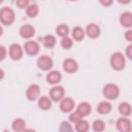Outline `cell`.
Instances as JSON below:
<instances>
[{
    "mask_svg": "<svg viewBox=\"0 0 132 132\" xmlns=\"http://www.w3.org/2000/svg\"><path fill=\"white\" fill-rule=\"evenodd\" d=\"M0 19L1 22L5 25L11 24L15 19V14L13 10L9 7L2 8L0 11Z\"/></svg>",
    "mask_w": 132,
    "mask_h": 132,
    "instance_id": "obj_1",
    "label": "cell"
},
{
    "mask_svg": "<svg viewBox=\"0 0 132 132\" xmlns=\"http://www.w3.org/2000/svg\"><path fill=\"white\" fill-rule=\"evenodd\" d=\"M110 62L111 67L114 70H121L125 66V59L121 53L115 52L111 56Z\"/></svg>",
    "mask_w": 132,
    "mask_h": 132,
    "instance_id": "obj_2",
    "label": "cell"
},
{
    "mask_svg": "<svg viewBox=\"0 0 132 132\" xmlns=\"http://www.w3.org/2000/svg\"><path fill=\"white\" fill-rule=\"evenodd\" d=\"M119 89L118 87L112 83L106 84L103 90L104 96L108 99H114L118 97L119 94Z\"/></svg>",
    "mask_w": 132,
    "mask_h": 132,
    "instance_id": "obj_3",
    "label": "cell"
},
{
    "mask_svg": "<svg viewBox=\"0 0 132 132\" xmlns=\"http://www.w3.org/2000/svg\"><path fill=\"white\" fill-rule=\"evenodd\" d=\"M37 65L41 70H48L52 67L53 61L50 57L47 55H42L38 59Z\"/></svg>",
    "mask_w": 132,
    "mask_h": 132,
    "instance_id": "obj_4",
    "label": "cell"
},
{
    "mask_svg": "<svg viewBox=\"0 0 132 132\" xmlns=\"http://www.w3.org/2000/svg\"><path fill=\"white\" fill-rule=\"evenodd\" d=\"M117 129L122 132H129L131 130V123L129 119L120 118L118 119L116 123Z\"/></svg>",
    "mask_w": 132,
    "mask_h": 132,
    "instance_id": "obj_5",
    "label": "cell"
},
{
    "mask_svg": "<svg viewBox=\"0 0 132 132\" xmlns=\"http://www.w3.org/2000/svg\"><path fill=\"white\" fill-rule=\"evenodd\" d=\"M9 53L10 57L13 60L20 59L23 55L22 47L18 43H13L10 46Z\"/></svg>",
    "mask_w": 132,
    "mask_h": 132,
    "instance_id": "obj_6",
    "label": "cell"
},
{
    "mask_svg": "<svg viewBox=\"0 0 132 132\" xmlns=\"http://www.w3.org/2000/svg\"><path fill=\"white\" fill-rule=\"evenodd\" d=\"M64 89L60 86H55L51 88L50 91L51 97L54 101H58L61 100L64 94Z\"/></svg>",
    "mask_w": 132,
    "mask_h": 132,
    "instance_id": "obj_7",
    "label": "cell"
},
{
    "mask_svg": "<svg viewBox=\"0 0 132 132\" xmlns=\"http://www.w3.org/2000/svg\"><path fill=\"white\" fill-rule=\"evenodd\" d=\"M24 48L26 52L29 55H35L40 50L39 44L35 41H28L24 44Z\"/></svg>",
    "mask_w": 132,
    "mask_h": 132,
    "instance_id": "obj_8",
    "label": "cell"
},
{
    "mask_svg": "<svg viewBox=\"0 0 132 132\" xmlns=\"http://www.w3.org/2000/svg\"><path fill=\"white\" fill-rule=\"evenodd\" d=\"M75 106L74 100L69 97L62 98L60 104V108L63 112H68L71 111Z\"/></svg>",
    "mask_w": 132,
    "mask_h": 132,
    "instance_id": "obj_9",
    "label": "cell"
},
{
    "mask_svg": "<svg viewBox=\"0 0 132 132\" xmlns=\"http://www.w3.org/2000/svg\"><path fill=\"white\" fill-rule=\"evenodd\" d=\"M63 67L65 71L68 73H74L78 69V64L73 59L71 58H67L63 62Z\"/></svg>",
    "mask_w": 132,
    "mask_h": 132,
    "instance_id": "obj_10",
    "label": "cell"
},
{
    "mask_svg": "<svg viewBox=\"0 0 132 132\" xmlns=\"http://www.w3.org/2000/svg\"><path fill=\"white\" fill-rule=\"evenodd\" d=\"M40 92L39 86L36 84L31 85L27 89L26 96L31 101L36 100L39 96Z\"/></svg>",
    "mask_w": 132,
    "mask_h": 132,
    "instance_id": "obj_11",
    "label": "cell"
},
{
    "mask_svg": "<svg viewBox=\"0 0 132 132\" xmlns=\"http://www.w3.org/2000/svg\"><path fill=\"white\" fill-rule=\"evenodd\" d=\"M20 34L24 38H28L32 37L35 34L34 27L29 24L22 25L20 28Z\"/></svg>",
    "mask_w": 132,
    "mask_h": 132,
    "instance_id": "obj_12",
    "label": "cell"
},
{
    "mask_svg": "<svg viewBox=\"0 0 132 132\" xmlns=\"http://www.w3.org/2000/svg\"><path fill=\"white\" fill-rule=\"evenodd\" d=\"M86 32L88 36L90 38H95L100 35V28L97 24L90 23L86 27Z\"/></svg>",
    "mask_w": 132,
    "mask_h": 132,
    "instance_id": "obj_13",
    "label": "cell"
},
{
    "mask_svg": "<svg viewBox=\"0 0 132 132\" xmlns=\"http://www.w3.org/2000/svg\"><path fill=\"white\" fill-rule=\"evenodd\" d=\"M120 21L122 26L129 27L132 25V15L130 12H123L120 17Z\"/></svg>",
    "mask_w": 132,
    "mask_h": 132,
    "instance_id": "obj_14",
    "label": "cell"
},
{
    "mask_svg": "<svg viewBox=\"0 0 132 132\" xmlns=\"http://www.w3.org/2000/svg\"><path fill=\"white\" fill-rule=\"evenodd\" d=\"M61 79V73L56 70L50 72L46 76V80L50 84H56L60 81Z\"/></svg>",
    "mask_w": 132,
    "mask_h": 132,
    "instance_id": "obj_15",
    "label": "cell"
},
{
    "mask_svg": "<svg viewBox=\"0 0 132 132\" xmlns=\"http://www.w3.org/2000/svg\"><path fill=\"white\" fill-rule=\"evenodd\" d=\"M91 108L90 105L86 102H81L77 107V111L82 117L88 116L91 112Z\"/></svg>",
    "mask_w": 132,
    "mask_h": 132,
    "instance_id": "obj_16",
    "label": "cell"
},
{
    "mask_svg": "<svg viewBox=\"0 0 132 132\" xmlns=\"http://www.w3.org/2000/svg\"><path fill=\"white\" fill-rule=\"evenodd\" d=\"M111 104L107 101L101 102L97 106V110L101 114L108 113L111 109Z\"/></svg>",
    "mask_w": 132,
    "mask_h": 132,
    "instance_id": "obj_17",
    "label": "cell"
},
{
    "mask_svg": "<svg viewBox=\"0 0 132 132\" xmlns=\"http://www.w3.org/2000/svg\"><path fill=\"white\" fill-rule=\"evenodd\" d=\"M38 104L40 108L43 110H47L51 106V101L50 98L46 96H41L38 100Z\"/></svg>",
    "mask_w": 132,
    "mask_h": 132,
    "instance_id": "obj_18",
    "label": "cell"
},
{
    "mask_svg": "<svg viewBox=\"0 0 132 132\" xmlns=\"http://www.w3.org/2000/svg\"><path fill=\"white\" fill-rule=\"evenodd\" d=\"M12 127L14 131H22L25 127V122L22 118H17L13 121Z\"/></svg>",
    "mask_w": 132,
    "mask_h": 132,
    "instance_id": "obj_19",
    "label": "cell"
},
{
    "mask_svg": "<svg viewBox=\"0 0 132 132\" xmlns=\"http://www.w3.org/2000/svg\"><path fill=\"white\" fill-rule=\"evenodd\" d=\"M75 123V129L77 131L86 132L89 128V123L86 120L81 119Z\"/></svg>",
    "mask_w": 132,
    "mask_h": 132,
    "instance_id": "obj_20",
    "label": "cell"
},
{
    "mask_svg": "<svg viewBox=\"0 0 132 132\" xmlns=\"http://www.w3.org/2000/svg\"><path fill=\"white\" fill-rule=\"evenodd\" d=\"M119 110L122 115L129 116L131 113V106L127 102H122L119 106Z\"/></svg>",
    "mask_w": 132,
    "mask_h": 132,
    "instance_id": "obj_21",
    "label": "cell"
},
{
    "mask_svg": "<svg viewBox=\"0 0 132 132\" xmlns=\"http://www.w3.org/2000/svg\"><path fill=\"white\" fill-rule=\"evenodd\" d=\"M72 36L75 40L80 41L84 37V31L80 26H75L72 30Z\"/></svg>",
    "mask_w": 132,
    "mask_h": 132,
    "instance_id": "obj_22",
    "label": "cell"
},
{
    "mask_svg": "<svg viewBox=\"0 0 132 132\" xmlns=\"http://www.w3.org/2000/svg\"><path fill=\"white\" fill-rule=\"evenodd\" d=\"M39 7L36 4H33L28 6L26 9V14L29 17H34L38 13Z\"/></svg>",
    "mask_w": 132,
    "mask_h": 132,
    "instance_id": "obj_23",
    "label": "cell"
},
{
    "mask_svg": "<svg viewBox=\"0 0 132 132\" xmlns=\"http://www.w3.org/2000/svg\"><path fill=\"white\" fill-rule=\"evenodd\" d=\"M69 32V28L68 26L64 24H60L56 28L57 34L61 37H66Z\"/></svg>",
    "mask_w": 132,
    "mask_h": 132,
    "instance_id": "obj_24",
    "label": "cell"
},
{
    "mask_svg": "<svg viewBox=\"0 0 132 132\" xmlns=\"http://www.w3.org/2000/svg\"><path fill=\"white\" fill-rule=\"evenodd\" d=\"M56 43V38L52 35L45 36L43 39V44L45 46L47 47H53Z\"/></svg>",
    "mask_w": 132,
    "mask_h": 132,
    "instance_id": "obj_25",
    "label": "cell"
},
{
    "mask_svg": "<svg viewBox=\"0 0 132 132\" xmlns=\"http://www.w3.org/2000/svg\"><path fill=\"white\" fill-rule=\"evenodd\" d=\"M92 127L95 131H102L105 128V123L101 120H96L93 122Z\"/></svg>",
    "mask_w": 132,
    "mask_h": 132,
    "instance_id": "obj_26",
    "label": "cell"
},
{
    "mask_svg": "<svg viewBox=\"0 0 132 132\" xmlns=\"http://www.w3.org/2000/svg\"><path fill=\"white\" fill-rule=\"evenodd\" d=\"M61 44L63 48H69L72 46L73 44V41L72 39L69 37H64L61 40Z\"/></svg>",
    "mask_w": 132,
    "mask_h": 132,
    "instance_id": "obj_27",
    "label": "cell"
},
{
    "mask_svg": "<svg viewBox=\"0 0 132 132\" xmlns=\"http://www.w3.org/2000/svg\"><path fill=\"white\" fill-rule=\"evenodd\" d=\"M82 117L79 114V113L76 110L75 112H73L70 114L69 119L71 122L76 123L77 122L81 120Z\"/></svg>",
    "mask_w": 132,
    "mask_h": 132,
    "instance_id": "obj_28",
    "label": "cell"
},
{
    "mask_svg": "<svg viewBox=\"0 0 132 132\" xmlns=\"http://www.w3.org/2000/svg\"><path fill=\"white\" fill-rule=\"evenodd\" d=\"M60 131H72V126L67 121L62 122L60 126Z\"/></svg>",
    "mask_w": 132,
    "mask_h": 132,
    "instance_id": "obj_29",
    "label": "cell"
},
{
    "mask_svg": "<svg viewBox=\"0 0 132 132\" xmlns=\"http://www.w3.org/2000/svg\"><path fill=\"white\" fill-rule=\"evenodd\" d=\"M28 2L29 1L27 0H19L16 2V4L19 7L24 8L28 5Z\"/></svg>",
    "mask_w": 132,
    "mask_h": 132,
    "instance_id": "obj_30",
    "label": "cell"
},
{
    "mask_svg": "<svg viewBox=\"0 0 132 132\" xmlns=\"http://www.w3.org/2000/svg\"><path fill=\"white\" fill-rule=\"evenodd\" d=\"M6 50L5 47L2 45L0 46V55H1V60H2L6 56Z\"/></svg>",
    "mask_w": 132,
    "mask_h": 132,
    "instance_id": "obj_31",
    "label": "cell"
},
{
    "mask_svg": "<svg viewBox=\"0 0 132 132\" xmlns=\"http://www.w3.org/2000/svg\"><path fill=\"white\" fill-rule=\"evenodd\" d=\"M126 54L127 57L129 59H131L132 57V46L131 44L129 45L126 49Z\"/></svg>",
    "mask_w": 132,
    "mask_h": 132,
    "instance_id": "obj_32",
    "label": "cell"
},
{
    "mask_svg": "<svg viewBox=\"0 0 132 132\" xmlns=\"http://www.w3.org/2000/svg\"><path fill=\"white\" fill-rule=\"evenodd\" d=\"M125 37L128 41H131L132 40V31L131 30H128L125 32Z\"/></svg>",
    "mask_w": 132,
    "mask_h": 132,
    "instance_id": "obj_33",
    "label": "cell"
},
{
    "mask_svg": "<svg viewBox=\"0 0 132 132\" xmlns=\"http://www.w3.org/2000/svg\"><path fill=\"white\" fill-rule=\"evenodd\" d=\"M101 4L104 6H108L110 5L112 3V0H101L100 1Z\"/></svg>",
    "mask_w": 132,
    "mask_h": 132,
    "instance_id": "obj_34",
    "label": "cell"
},
{
    "mask_svg": "<svg viewBox=\"0 0 132 132\" xmlns=\"http://www.w3.org/2000/svg\"><path fill=\"white\" fill-rule=\"evenodd\" d=\"M129 1H127V0H126V1H123V0H122V1H119V2H120L121 3H127V2H128Z\"/></svg>",
    "mask_w": 132,
    "mask_h": 132,
    "instance_id": "obj_35",
    "label": "cell"
}]
</instances>
